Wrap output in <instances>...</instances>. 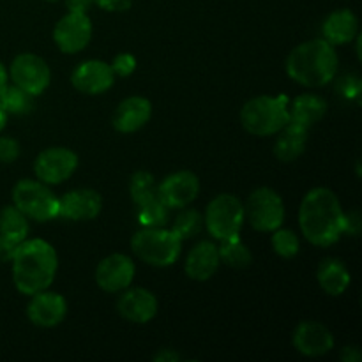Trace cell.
Listing matches in <instances>:
<instances>
[{"label":"cell","instance_id":"cell-38","mask_svg":"<svg viewBox=\"0 0 362 362\" xmlns=\"http://www.w3.org/2000/svg\"><path fill=\"white\" fill-rule=\"evenodd\" d=\"M94 6V0H66V7L69 13H88V9Z\"/></svg>","mask_w":362,"mask_h":362},{"label":"cell","instance_id":"cell-4","mask_svg":"<svg viewBox=\"0 0 362 362\" xmlns=\"http://www.w3.org/2000/svg\"><path fill=\"white\" fill-rule=\"evenodd\" d=\"M290 122V98L258 95L244 103L240 110V124L253 136H272Z\"/></svg>","mask_w":362,"mask_h":362},{"label":"cell","instance_id":"cell-5","mask_svg":"<svg viewBox=\"0 0 362 362\" xmlns=\"http://www.w3.org/2000/svg\"><path fill=\"white\" fill-rule=\"evenodd\" d=\"M182 240L170 228H141L131 239V250L138 260L152 267H170L180 257Z\"/></svg>","mask_w":362,"mask_h":362},{"label":"cell","instance_id":"cell-40","mask_svg":"<svg viewBox=\"0 0 362 362\" xmlns=\"http://www.w3.org/2000/svg\"><path fill=\"white\" fill-rule=\"evenodd\" d=\"M156 362H175V361H180L182 357L179 356L177 352H173L172 349H161L158 354H154V357H152Z\"/></svg>","mask_w":362,"mask_h":362},{"label":"cell","instance_id":"cell-20","mask_svg":"<svg viewBox=\"0 0 362 362\" xmlns=\"http://www.w3.org/2000/svg\"><path fill=\"white\" fill-rule=\"evenodd\" d=\"M219 265L218 246L212 240H200L187 255L184 271L193 281H209L218 272Z\"/></svg>","mask_w":362,"mask_h":362},{"label":"cell","instance_id":"cell-22","mask_svg":"<svg viewBox=\"0 0 362 362\" xmlns=\"http://www.w3.org/2000/svg\"><path fill=\"white\" fill-rule=\"evenodd\" d=\"M308 127L300 126L290 120L281 131H278V138L274 144V156L283 163H292L304 154L308 144Z\"/></svg>","mask_w":362,"mask_h":362},{"label":"cell","instance_id":"cell-1","mask_svg":"<svg viewBox=\"0 0 362 362\" xmlns=\"http://www.w3.org/2000/svg\"><path fill=\"white\" fill-rule=\"evenodd\" d=\"M299 226L313 246L329 247L345 233V212L339 198L329 187H313L303 198L299 209Z\"/></svg>","mask_w":362,"mask_h":362},{"label":"cell","instance_id":"cell-32","mask_svg":"<svg viewBox=\"0 0 362 362\" xmlns=\"http://www.w3.org/2000/svg\"><path fill=\"white\" fill-rule=\"evenodd\" d=\"M110 67H112L115 76H131V74L134 73V69H136V59H134V55H131V53H119V55L113 59V62L110 64Z\"/></svg>","mask_w":362,"mask_h":362},{"label":"cell","instance_id":"cell-35","mask_svg":"<svg viewBox=\"0 0 362 362\" xmlns=\"http://www.w3.org/2000/svg\"><path fill=\"white\" fill-rule=\"evenodd\" d=\"M94 4L108 13H124V11L131 9L133 0H94Z\"/></svg>","mask_w":362,"mask_h":362},{"label":"cell","instance_id":"cell-25","mask_svg":"<svg viewBox=\"0 0 362 362\" xmlns=\"http://www.w3.org/2000/svg\"><path fill=\"white\" fill-rule=\"evenodd\" d=\"M30 226H28V218L16 209L14 205H6L0 211V235L13 243L20 244L21 240L27 239Z\"/></svg>","mask_w":362,"mask_h":362},{"label":"cell","instance_id":"cell-6","mask_svg":"<svg viewBox=\"0 0 362 362\" xmlns=\"http://www.w3.org/2000/svg\"><path fill=\"white\" fill-rule=\"evenodd\" d=\"M209 235L214 240H228L240 235L246 218H244V204L237 197L221 193L212 198L207 205L204 218Z\"/></svg>","mask_w":362,"mask_h":362},{"label":"cell","instance_id":"cell-13","mask_svg":"<svg viewBox=\"0 0 362 362\" xmlns=\"http://www.w3.org/2000/svg\"><path fill=\"white\" fill-rule=\"evenodd\" d=\"M200 193V180L189 170L170 173L158 184V194L168 209H184L193 204Z\"/></svg>","mask_w":362,"mask_h":362},{"label":"cell","instance_id":"cell-19","mask_svg":"<svg viewBox=\"0 0 362 362\" xmlns=\"http://www.w3.org/2000/svg\"><path fill=\"white\" fill-rule=\"evenodd\" d=\"M152 117V103L144 95H131L119 103L112 117L115 131L131 134L140 131Z\"/></svg>","mask_w":362,"mask_h":362},{"label":"cell","instance_id":"cell-26","mask_svg":"<svg viewBox=\"0 0 362 362\" xmlns=\"http://www.w3.org/2000/svg\"><path fill=\"white\" fill-rule=\"evenodd\" d=\"M136 219L141 228H163L170 219V209L163 204L159 194L156 198L136 205Z\"/></svg>","mask_w":362,"mask_h":362},{"label":"cell","instance_id":"cell-3","mask_svg":"<svg viewBox=\"0 0 362 362\" xmlns=\"http://www.w3.org/2000/svg\"><path fill=\"white\" fill-rule=\"evenodd\" d=\"M338 53L325 39L300 42L286 57V74L303 87L317 88L331 83L338 73Z\"/></svg>","mask_w":362,"mask_h":362},{"label":"cell","instance_id":"cell-37","mask_svg":"<svg viewBox=\"0 0 362 362\" xmlns=\"http://www.w3.org/2000/svg\"><path fill=\"white\" fill-rule=\"evenodd\" d=\"M16 243L6 239V237L0 235V262H11L14 257V251H16Z\"/></svg>","mask_w":362,"mask_h":362},{"label":"cell","instance_id":"cell-18","mask_svg":"<svg viewBox=\"0 0 362 362\" xmlns=\"http://www.w3.org/2000/svg\"><path fill=\"white\" fill-rule=\"evenodd\" d=\"M103 209V198L94 189H73L59 198V218L69 221H90Z\"/></svg>","mask_w":362,"mask_h":362},{"label":"cell","instance_id":"cell-9","mask_svg":"<svg viewBox=\"0 0 362 362\" xmlns=\"http://www.w3.org/2000/svg\"><path fill=\"white\" fill-rule=\"evenodd\" d=\"M9 78L16 87L32 98L45 94L52 83V71L42 57L34 53H20L9 66Z\"/></svg>","mask_w":362,"mask_h":362},{"label":"cell","instance_id":"cell-8","mask_svg":"<svg viewBox=\"0 0 362 362\" xmlns=\"http://www.w3.org/2000/svg\"><path fill=\"white\" fill-rule=\"evenodd\" d=\"M244 218L258 232H274L285 221L283 198L271 187H258L244 204Z\"/></svg>","mask_w":362,"mask_h":362},{"label":"cell","instance_id":"cell-21","mask_svg":"<svg viewBox=\"0 0 362 362\" xmlns=\"http://www.w3.org/2000/svg\"><path fill=\"white\" fill-rule=\"evenodd\" d=\"M324 39L332 46L349 45L359 35V20L350 9H339L329 14L322 25Z\"/></svg>","mask_w":362,"mask_h":362},{"label":"cell","instance_id":"cell-17","mask_svg":"<svg viewBox=\"0 0 362 362\" xmlns=\"http://www.w3.org/2000/svg\"><path fill=\"white\" fill-rule=\"evenodd\" d=\"M293 349L304 357H322L334 349V336L320 322L304 320L292 336Z\"/></svg>","mask_w":362,"mask_h":362},{"label":"cell","instance_id":"cell-12","mask_svg":"<svg viewBox=\"0 0 362 362\" xmlns=\"http://www.w3.org/2000/svg\"><path fill=\"white\" fill-rule=\"evenodd\" d=\"M134 271L136 269H134L133 258H129L127 255H108L95 267V283L105 292H122L133 283Z\"/></svg>","mask_w":362,"mask_h":362},{"label":"cell","instance_id":"cell-30","mask_svg":"<svg viewBox=\"0 0 362 362\" xmlns=\"http://www.w3.org/2000/svg\"><path fill=\"white\" fill-rule=\"evenodd\" d=\"M129 194L134 205H140L151 198L158 197V182H156L154 175L151 172H145V170L133 173L129 182Z\"/></svg>","mask_w":362,"mask_h":362},{"label":"cell","instance_id":"cell-36","mask_svg":"<svg viewBox=\"0 0 362 362\" xmlns=\"http://www.w3.org/2000/svg\"><path fill=\"white\" fill-rule=\"evenodd\" d=\"M361 214L359 211H350L349 214L345 212V233L357 237L361 233Z\"/></svg>","mask_w":362,"mask_h":362},{"label":"cell","instance_id":"cell-2","mask_svg":"<svg viewBox=\"0 0 362 362\" xmlns=\"http://www.w3.org/2000/svg\"><path fill=\"white\" fill-rule=\"evenodd\" d=\"M13 264L14 286L23 296L48 290L59 269L55 247L45 239H25L16 246Z\"/></svg>","mask_w":362,"mask_h":362},{"label":"cell","instance_id":"cell-43","mask_svg":"<svg viewBox=\"0 0 362 362\" xmlns=\"http://www.w3.org/2000/svg\"><path fill=\"white\" fill-rule=\"evenodd\" d=\"M46 2H59V0H46Z\"/></svg>","mask_w":362,"mask_h":362},{"label":"cell","instance_id":"cell-14","mask_svg":"<svg viewBox=\"0 0 362 362\" xmlns=\"http://www.w3.org/2000/svg\"><path fill=\"white\" fill-rule=\"evenodd\" d=\"M117 300V311L124 320L144 325L158 315V299L154 293L141 286H127Z\"/></svg>","mask_w":362,"mask_h":362},{"label":"cell","instance_id":"cell-15","mask_svg":"<svg viewBox=\"0 0 362 362\" xmlns=\"http://www.w3.org/2000/svg\"><path fill=\"white\" fill-rule=\"evenodd\" d=\"M115 81V74H113L110 64L105 60H85L80 66L74 67L73 74H71V83L78 92L87 95H99L103 92L110 90Z\"/></svg>","mask_w":362,"mask_h":362},{"label":"cell","instance_id":"cell-7","mask_svg":"<svg viewBox=\"0 0 362 362\" xmlns=\"http://www.w3.org/2000/svg\"><path fill=\"white\" fill-rule=\"evenodd\" d=\"M13 205L28 219L46 223L59 218V198L41 180L23 179L13 187Z\"/></svg>","mask_w":362,"mask_h":362},{"label":"cell","instance_id":"cell-27","mask_svg":"<svg viewBox=\"0 0 362 362\" xmlns=\"http://www.w3.org/2000/svg\"><path fill=\"white\" fill-rule=\"evenodd\" d=\"M218 251L221 264L228 265L232 269H246L253 262V255H251L250 247L239 237L223 240L221 246H218Z\"/></svg>","mask_w":362,"mask_h":362},{"label":"cell","instance_id":"cell-16","mask_svg":"<svg viewBox=\"0 0 362 362\" xmlns=\"http://www.w3.org/2000/svg\"><path fill=\"white\" fill-rule=\"evenodd\" d=\"M67 315V300L60 293L42 292L30 296L27 304V317L34 325L42 329H52L62 324Z\"/></svg>","mask_w":362,"mask_h":362},{"label":"cell","instance_id":"cell-24","mask_svg":"<svg viewBox=\"0 0 362 362\" xmlns=\"http://www.w3.org/2000/svg\"><path fill=\"white\" fill-rule=\"evenodd\" d=\"M327 113V103L317 94H300L290 101V120L308 127L320 122Z\"/></svg>","mask_w":362,"mask_h":362},{"label":"cell","instance_id":"cell-31","mask_svg":"<svg viewBox=\"0 0 362 362\" xmlns=\"http://www.w3.org/2000/svg\"><path fill=\"white\" fill-rule=\"evenodd\" d=\"M271 244L272 250H274L276 255H279L281 258H296L300 251V240L297 237V233L293 230L288 228H276L274 232H271Z\"/></svg>","mask_w":362,"mask_h":362},{"label":"cell","instance_id":"cell-42","mask_svg":"<svg viewBox=\"0 0 362 362\" xmlns=\"http://www.w3.org/2000/svg\"><path fill=\"white\" fill-rule=\"evenodd\" d=\"M6 124H7V112L2 108V105H0V133L4 131Z\"/></svg>","mask_w":362,"mask_h":362},{"label":"cell","instance_id":"cell-23","mask_svg":"<svg viewBox=\"0 0 362 362\" xmlns=\"http://www.w3.org/2000/svg\"><path fill=\"white\" fill-rule=\"evenodd\" d=\"M317 279L320 288L327 296L339 297L349 290L350 283H352V274H350L349 267L341 260H338V258H325L318 265Z\"/></svg>","mask_w":362,"mask_h":362},{"label":"cell","instance_id":"cell-10","mask_svg":"<svg viewBox=\"0 0 362 362\" xmlns=\"http://www.w3.org/2000/svg\"><path fill=\"white\" fill-rule=\"evenodd\" d=\"M78 168L76 152L66 147L45 148L34 161V173L46 186H59L73 177Z\"/></svg>","mask_w":362,"mask_h":362},{"label":"cell","instance_id":"cell-28","mask_svg":"<svg viewBox=\"0 0 362 362\" xmlns=\"http://www.w3.org/2000/svg\"><path fill=\"white\" fill-rule=\"evenodd\" d=\"M0 105L6 110L7 115H25L32 110V95L14 83H7L0 90Z\"/></svg>","mask_w":362,"mask_h":362},{"label":"cell","instance_id":"cell-33","mask_svg":"<svg viewBox=\"0 0 362 362\" xmlns=\"http://www.w3.org/2000/svg\"><path fill=\"white\" fill-rule=\"evenodd\" d=\"M338 92L345 99H359L362 92V83L359 76H356V74H349V76L339 78Z\"/></svg>","mask_w":362,"mask_h":362},{"label":"cell","instance_id":"cell-34","mask_svg":"<svg viewBox=\"0 0 362 362\" xmlns=\"http://www.w3.org/2000/svg\"><path fill=\"white\" fill-rule=\"evenodd\" d=\"M20 144L11 136H0V163H14L20 158Z\"/></svg>","mask_w":362,"mask_h":362},{"label":"cell","instance_id":"cell-41","mask_svg":"<svg viewBox=\"0 0 362 362\" xmlns=\"http://www.w3.org/2000/svg\"><path fill=\"white\" fill-rule=\"evenodd\" d=\"M7 80H9V74H7L6 66H4V64L0 62V90H2V88L6 87Z\"/></svg>","mask_w":362,"mask_h":362},{"label":"cell","instance_id":"cell-29","mask_svg":"<svg viewBox=\"0 0 362 362\" xmlns=\"http://www.w3.org/2000/svg\"><path fill=\"white\" fill-rule=\"evenodd\" d=\"M202 226H204V218L198 211L194 209H186L179 212L175 219L172 223V232L179 237L180 240H187L197 237L202 232Z\"/></svg>","mask_w":362,"mask_h":362},{"label":"cell","instance_id":"cell-11","mask_svg":"<svg viewBox=\"0 0 362 362\" xmlns=\"http://www.w3.org/2000/svg\"><path fill=\"white\" fill-rule=\"evenodd\" d=\"M90 39L92 21L85 13H67L53 28V41L57 48L67 55H74L87 48Z\"/></svg>","mask_w":362,"mask_h":362},{"label":"cell","instance_id":"cell-39","mask_svg":"<svg viewBox=\"0 0 362 362\" xmlns=\"http://www.w3.org/2000/svg\"><path fill=\"white\" fill-rule=\"evenodd\" d=\"M343 362H361L362 361V352L359 350V346H345L341 349V354H339Z\"/></svg>","mask_w":362,"mask_h":362}]
</instances>
